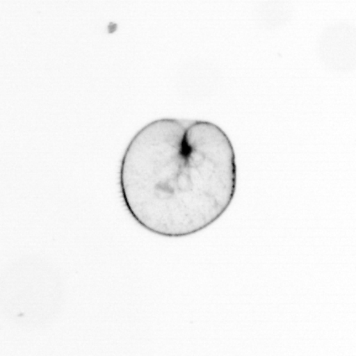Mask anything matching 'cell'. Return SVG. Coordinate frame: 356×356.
I'll return each instance as SVG.
<instances>
[{"label":"cell","instance_id":"cell-1","mask_svg":"<svg viewBox=\"0 0 356 356\" xmlns=\"http://www.w3.org/2000/svg\"><path fill=\"white\" fill-rule=\"evenodd\" d=\"M120 195L139 226L165 238L191 236L227 212L237 190L232 140L207 120L146 124L124 151Z\"/></svg>","mask_w":356,"mask_h":356}]
</instances>
